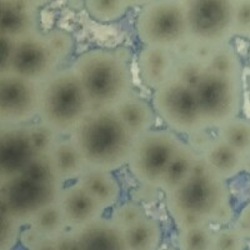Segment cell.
Returning <instances> with one entry per match:
<instances>
[{
	"mask_svg": "<svg viewBox=\"0 0 250 250\" xmlns=\"http://www.w3.org/2000/svg\"><path fill=\"white\" fill-rule=\"evenodd\" d=\"M28 3H30L31 5L37 6V8H42V6L46 5V4H49L50 1H53V0H26Z\"/></svg>",
	"mask_w": 250,
	"mask_h": 250,
	"instance_id": "obj_42",
	"label": "cell"
},
{
	"mask_svg": "<svg viewBox=\"0 0 250 250\" xmlns=\"http://www.w3.org/2000/svg\"><path fill=\"white\" fill-rule=\"evenodd\" d=\"M77 182L105 210L117 204L122 194L120 183L113 171L86 167Z\"/></svg>",
	"mask_w": 250,
	"mask_h": 250,
	"instance_id": "obj_20",
	"label": "cell"
},
{
	"mask_svg": "<svg viewBox=\"0 0 250 250\" xmlns=\"http://www.w3.org/2000/svg\"><path fill=\"white\" fill-rule=\"evenodd\" d=\"M26 126H28L29 138L37 155L46 158L62 135H59L54 129L50 128L45 123L40 122L39 119L30 123Z\"/></svg>",
	"mask_w": 250,
	"mask_h": 250,
	"instance_id": "obj_30",
	"label": "cell"
},
{
	"mask_svg": "<svg viewBox=\"0 0 250 250\" xmlns=\"http://www.w3.org/2000/svg\"><path fill=\"white\" fill-rule=\"evenodd\" d=\"M176 51L158 46H145L138 54L140 82L150 90H156L174 78Z\"/></svg>",
	"mask_w": 250,
	"mask_h": 250,
	"instance_id": "obj_16",
	"label": "cell"
},
{
	"mask_svg": "<svg viewBox=\"0 0 250 250\" xmlns=\"http://www.w3.org/2000/svg\"><path fill=\"white\" fill-rule=\"evenodd\" d=\"M40 85L12 73L0 74V126L28 125L38 120Z\"/></svg>",
	"mask_w": 250,
	"mask_h": 250,
	"instance_id": "obj_12",
	"label": "cell"
},
{
	"mask_svg": "<svg viewBox=\"0 0 250 250\" xmlns=\"http://www.w3.org/2000/svg\"><path fill=\"white\" fill-rule=\"evenodd\" d=\"M40 238H42V235L35 230L34 228H31L30 225H28L26 229L21 230V234H20V243H21L26 249H29V248H30L31 245H34Z\"/></svg>",
	"mask_w": 250,
	"mask_h": 250,
	"instance_id": "obj_39",
	"label": "cell"
},
{
	"mask_svg": "<svg viewBox=\"0 0 250 250\" xmlns=\"http://www.w3.org/2000/svg\"><path fill=\"white\" fill-rule=\"evenodd\" d=\"M59 205L69 229L73 230L97 222L105 210L78 182L64 187Z\"/></svg>",
	"mask_w": 250,
	"mask_h": 250,
	"instance_id": "obj_14",
	"label": "cell"
},
{
	"mask_svg": "<svg viewBox=\"0 0 250 250\" xmlns=\"http://www.w3.org/2000/svg\"><path fill=\"white\" fill-rule=\"evenodd\" d=\"M214 234L210 225H191L178 233L179 250H214Z\"/></svg>",
	"mask_w": 250,
	"mask_h": 250,
	"instance_id": "obj_28",
	"label": "cell"
},
{
	"mask_svg": "<svg viewBox=\"0 0 250 250\" xmlns=\"http://www.w3.org/2000/svg\"><path fill=\"white\" fill-rule=\"evenodd\" d=\"M235 228L245 236V239L250 240V202H248L239 213Z\"/></svg>",
	"mask_w": 250,
	"mask_h": 250,
	"instance_id": "obj_37",
	"label": "cell"
},
{
	"mask_svg": "<svg viewBox=\"0 0 250 250\" xmlns=\"http://www.w3.org/2000/svg\"><path fill=\"white\" fill-rule=\"evenodd\" d=\"M200 160L199 151L190 143L182 140L164 175L160 191L167 194L182 185L194 173Z\"/></svg>",
	"mask_w": 250,
	"mask_h": 250,
	"instance_id": "obj_22",
	"label": "cell"
},
{
	"mask_svg": "<svg viewBox=\"0 0 250 250\" xmlns=\"http://www.w3.org/2000/svg\"><path fill=\"white\" fill-rule=\"evenodd\" d=\"M123 231L128 250H158L162 242L160 224L148 215Z\"/></svg>",
	"mask_w": 250,
	"mask_h": 250,
	"instance_id": "obj_23",
	"label": "cell"
},
{
	"mask_svg": "<svg viewBox=\"0 0 250 250\" xmlns=\"http://www.w3.org/2000/svg\"><path fill=\"white\" fill-rule=\"evenodd\" d=\"M247 173H250V154L248 155V162H247Z\"/></svg>",
	"mask_w": 250,
	"mask_h": 250,
	"instance_id": "obj_43",
	"label": "cell"
},
{
	"mask_svg": "<svg viewBox=\"0 0 250 250\" xmlns=\"http://www.w3.org/2000/svg\"><path fill=\"white\" fill-rule=\"evenodd\" d=\"M249 64H250V51H249Z\"/></svg>",
	"mask_w": 250,
	"mask_h": 250,
	"instance_id": "obj_44",
	"label": "cell"
},
{
	"mask_svg": "<svg viewBox=\"0 0 250 250\" xmlns=\"http://www.w3.org/2000/svg\"><path fill=\"white\" fill-rule=\"evenodd\" d=\"M28 250H57V245H55V240L53 238H42L35 243L34 245H31Z\"/></svg>",
	"mask_w": 250,
	"mask_h": 250,
	"instance_id": "obj_40",
	"label": "cell"
},
{
	"mask_svg": "<svg viewBox=\"0 0 250 250\" xmlns=\"http://www.w3.org/2000/svg\"><path fill=\"white\" fill-rule=\"evenodd\" d=\"M37 156L26 125L0 126V184L25 173Z\"/></svg>",
	"mask_w": 250,
	"mask_h": 250,
	"instance_id": "obj_13",
	"label": "cell"
},
{
	"mask_svg": "<svg viewBox=\"0 0 250 250\" xmlns=\"http://www.w3.org/2000/svg\"><path fill=\"white\" fill-rule=\"evenodd\" d=\"M57 250H75L77 249V238L73 229H68L57 238H54Z\"/></svg>",
	"mask_w": 250,
	"mask_h": 250,
	"instance_id": "obj_38",
	"label": "cell"
},
{
	"mask_svg": "<svg viewBox=\"0 0 250 250\" xmlns=\"http://www.w3.org/2000/svg\"><path fill=\"white\" fill-rule=\"evenodd\" d=\"M191 50L202 58L230 43L234 34L236 0H180Z\"/></svg>",
	"mask_w": 250,
	"mask_h": 250,
	"instance_id": "obj_5",
	"label": "cell"
},
{
	"mask_svg": "<svg viewBox=\"0 0 250 250\" xmlns=\"http://www.w3.org/2000/svg\"><path fill=\"white\" fill-rule=\"evenodd\" d=\"M182 139L170 129H151L134 138L128 160L131 176L145 189L160 191L164 175Z\"/></svg>",
	"mask_w": 250,
	"mask_h": 250,
	"instance_id": "obj_6",
	"label": "cell"
},
{
	"mask_svg": "<svg viewBox=\"0 0 250 250\" xmlns=\"http://www.w3.org/2000/svg\"><path fill=\"white\" fill-rule=\"evenodd\" d=\"M38 31L39 8L26 0H0V35L18 40Z\"/></svg>",
	"mask_w": 250,
	"mask_h": 250,
	"instance_id": "obj_17",
	"label": "cell"
},
{
	"mask_svg": "<svg viewBox=\"0 0 250 250\" xmlns=\"http://www.w3.org/2000/svg\"><path fill=\"white\" fill-rule=\"evenodd\" d=\"M165 205L178 229L191 225L227 224L233 218L228 182L199 164L182 185L164 194Z\"/></svg>",
	"mask_w": 250,
	"mask_h": 250,
	"instance_id": "obj_1",
	"label": "cell"
},
{
	"mask_svg": "<svg viewBox=\"0 0 250 250\" xmlns=\"http://www.w3.org/2000/svg\"><path fill=\"white\" fill-rule=\"evenodd\" d=\"M74 231L77 238L75 250H128L124 231L111 219L100 218Z\"/></svg>",
	"mask_w": 250,
	"mask_h": 250,
	"instance_id": "obj_18",
	"label": "cell"
},
{
	"mask_svg": "<svg viewBox=\"0 0 250 250\" xmlns=\"http://www.w3.org/2000/svg\"><path fill=\"white\" fill-rule=\"evenodd\" d=\"M176 55L178 57L174 70V79L179 80L191 88H195L207 71L205 59L191 50L190 45H187L182 50L176 51Z\"/></svg>",
	"mask_w": 250,
	"mask_h": 250,
	"instance_id": "obj_24",
	"label": "cell"
},
{
	"mask_svg": "<svg viewBox=\"0 0 250 250\" xmlns=\"http://www.w3.org/2000/svg\"><path fill=\"white\" fill-rule=\"evenodd\" d=\"M194 89L203 120L209 130H216L240 115L244 98L243 74H220L207 70Z\"/></svg>",
	"mask_w": 250,
	"mask_h": 250,
	"instance_id": "obj_8",
	"label": "cell"
},
{
	"mask_svg": "<svg viewBox=\"0 0 250 250\" xmlns=\"http://www.w3.org/2000/svg\"><path fill=\"white\" fill-rule=\"evenodd\" d=\"M48 35L49 40H50L51 45L55 49L58 55L62 62H65L69 57L71 55L73 50H74V38L69 31L64 30V29H51V30L45 31Z\"/></svg>",
	"mask_w": 250,
	"mask_h": 250,
	"instance_id": "obj_34",
	"label": "cell"
},
{
	"mask_svg": "<svg viewBox=\"0 0 250 250\" xmlns=\"http://www.w3.org/2000/svg\"><path fill=\"white\" fill-rule=\"evenodd\" d=\"M138 39L145 46L179 51L189 45L180 0H151L142 6L135 20Z\"/></svg>",
	"mask_w": 250,
	"mask_h": 250,
	"instance_id": "obj_7",
	"label": "cell"
},
{
	"mask_svg": "<svg viewBox=\"0 0 250 250\" xmlns=\"http://www.w3.org/2000/svg\"><path fill=\"white\" fill-rule=\"evenodd\" d=\"M62 183L44 182L24 173L0 184V211L28 225L39 211L59 203Z\"/></svg>",
	"mask_w": 250,
	"mask_h": 250,
	"instance_id": "obj_10",
	"label": "cell"
},
{
	"mask_svg": "<svg viewBox=\"0 0 250 250\" xmlns=\"http://www.w3.org/2000/svg\"><path fill=\"white\" fill-rule=\"evenodd\" d=\"M216 137L244 155L250 154V120L236 117L216 129Z\"/></svg>",
	"mask_w": 250,
	"mask_h": 250,
	"instance_id": "obj_26",
	"label": "cell"
},
{
	"mask_svg": "<svg viewBox=\"0 0 250 250\" xmlns=\"http://www.w3.org/2000/svg\"><path fill=\"white\" fill-rule=\"evenodd\" d=\"M245 236L234 228H223L214 234V250H244Z\"/></svg>",
	"mask_w": 250,
	"mask_h": 250,
	"instance_id": "obj_32",
	"label": "cell"
},
{
	"mask_svg": "<svg viewBox=\"0 0 250 250\" xmlns=\"http://www.w3.org/2000/svg\"><path fill=\"white\" fill-rule=\"evenodd\" d=\"M91 110L90 100L71 65L60 68L42 83L38 119L62 137L74 133Z\"/></svg>",
	"mask_w": 250,
	"mask_h": 250,
	"instance_id": "obj_4",
	"label": "cell"
},
{
	"mask_svg": "<svg viewBox=\"0 0 250 250\" xmlns=\"http://www.w3.org/2000/svg\"><path fill=\"white\" fill-rule=\"evenodd\" d=\"M88 14L99 23H111L119 20L130 6L125 0H85Z\"/></svg>",
	"mask_w": 250,
	"mask_h": 250,
	"instance_id": "obj_29",
	"label": "cell"
},
{
	"mask_svg": "<svg viewBox=\"0 0 250 250\" xmlns=\"http://www.w3.org/2000/svg\"><path fill=\"white\" fill-rule=\"evenodd\" d=\"M62 62L46 33L42 30L15 40L8 73L42 84L62 68Z\"/></svg>",
	"mask_w": 250,
	"mask_h": 250,
	"instance_id": "obj_11",
	"label": "cell"
},
{
	"mask_svg": "<svg viewBox=\"0 0 250 250\" xmlns=\"http://www.w3.org/2000/svg\"><path fill=\"white\" fill-rule=\"evenodd\" d=\"M199 154L205 167L225 182L247 171L248 156L218 137L207 139L200 146Z\"/></svg>",
	"mask_w": 250,
	"mask_h": 250,
	"instance_id": "obj_15",
	"label": "cell"
},
{
	"mask_svg": "<svg viewBox=\"0 0 250 250\" xmlns=\"http://www.w3.org/2000/svg\"><path fill=\"white\" fill-rule=\"evenodd\" d=\"M207 70L220 74H243L240 57L230 43L213 49L205 58Z\"/></svg>",
	"mask_w": 250,
	"mask_h": 250,
	"instance_id": "obj_27",
	"label": "cell"
},
{
	"mask_svg": "<svg viewBox=\"0 0 250 250\" xmlns=\"http://www.w3.org/2000/svg\"><path fill=\"white\" fill-rule=\"evenodd\" d=\"M46 158L58 179L64 184L68 182H77L86 168L84 158L71 135L60 137Z\"/></svg>",
	"mask_w": 250,
	"mask_h": 250,
	"instance_id": "obj_19",
	"label": "cell"
},
{
	"mask_svg": "<svg viewBox=\"0 0 250 250\" xmlns=\"http://www.w3.org/2000/svg\"><path fill=\"white\" fill-rule=\"evenodd\" d=\"M28 225L34 228L42 236L53 239L69 229L59 203L44 208L43 210L31 219Z\"/></svg>",
	"mask_w": 250,
	"mask_h": 250,
	"instance_id": "obj_25",
	"label": "cell"
},
{
	"mask_svg": "<svg viewBox=\"0 0 250 250\" xmlns=\"http://www.w3.org/2000/svg\"><path fill=\"white\" fill-rule=\"evenodd\" d=\"M115 111L134 138L151 130L155 124V118L158 117L153 104L135 93L130 94L118 104Z\"/></svg>",
	"mask_w": 250,
	"mask_h": 250,
	"instance_id": "obj_21",
	"label": "cell"
},
{
	"mask_svg": "<svg viewBox=\"0 0 250 250\" xmlns=\"http://www.w3.org/2000/svg\"><path fill=\"white\" fill-rule=\"evenodd\" d=\"M0 45H1L0 46V74H5L9 71V66L14 54L15 39L1 35Z\"/></svg>",
	"mask_w": 250,
	"mask_h": 250,
	"instance_id": "obj_36",
	"label": "cell"
},
{
	"mask_svg": "<svg viewBox=\"0 0 250 250\" xmlns=\"http://www.w3.org/2000/svg\"><path fill=\"white\" fill-rule=\"evenodd\" d=\"M151 104L168 129L180 135L194 137L207 131L195 89L176 79L153 91Z\"/></svg>",
	"mask_w": 250,
	"mask_h": 250,
	"instance_id": "obj_9",
	"label": "cell"
},
{
	"mask_svg": "<svg viewBox=\"0 0 250 250\" xmlns=\"http://www.w3.org/2000/svg\"><path fill=\"white\" fill-rule=\"evenodd\" d=\"M23 225L13 216L1 213V234H0V250H12L20 239Z\"/></svg>",
	"mask_w": 250,
	"mask_h": 250,
	"instance_id": "obj_33",
	"label": "cell"
},
{
	"mask_svg": "<svg viewBox=\"0 0 250 250\" xmlns=\"http://www.w3.org/2000/svg\"><path fill=\"white\" fill-rule=\"evenodd\" d=\"M71 138L86 167L113 173L128 164L134 143L115 109H93Z\"/></svg>",
	"mask_w": 250,
	"mask_h": 250,
	"instance_id": "obj_3",
	"label": "cell"
},
{
	"mask_svg": "<svg viewBox=\"0 0 250 250\" xmlns=\"http://www.w3.org/2000/svg\"><path fill=\"white\" fill-rule=\"evenodd\" d=\"M151 0H125V3L128 4L130 8H135V6H144L145 4H148Z\"/></svg>",
	"mask_w": 250,
	"mask_h": 250,
	"instance_id": "obj_41",
	"label": "cell"
},
{
	"mask_svg": "<svg viewBox=\"0 0 250 250\" xmlns=\"http://www.w3.org/2000/svg\"><path fill=\"white\" fill-rule=\"evenodd\" d=\"M234 34L250 40V0H236Z\"/></svg>",
	"mask_w": 250,
	"mask_h": 250,
	"instance_id": "obj_35",
	"label": "cell"
},
{
	"mask_svg": "<svg viewBox=\"0 0 250 250\" xmlns=\"http://www.w3.org/2000/svg\"><path fill=\"white\" fill-rule=\"evenodd\" d=\"M146 216L144 208L137 202H126L124 204L119 205V207L114 210L113 215H111V220H113L118 227L125 230L129 227L134 225L143 218Z\"/></svg>",
	"mask_w": 250,
	"mask_h": 250,
	"instance_id": "obj_31",
	"label": "cell"
},
{
	"mask_svg": "<svg viewBox=\"0 0 250 250\" xmlns=\"http://www.w3.org/2000/svg\"><path fill=\"white\" fill-rule=\"evenodd\" d=\"M93 109H115L134 93L128 57L120 50L93 48L83 51L71 64Z\"/></svg>",
	"mask_w": 250,
	"mask_h": 250,
	"instance_id": "obj_2",
	"label": "cell"
}]
</instances>
